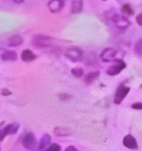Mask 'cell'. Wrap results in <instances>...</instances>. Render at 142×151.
<instances>
[{
  "mask_svg": "<svg viewBox=\"0 0 142 151\" xmlns=\"http://www.w3.org/2000/svg\"><path fill=\"white\" fill-rule=\"evenodd\" d=\"M52 38L44 34L37 33L32 38V45L38 48H46L49 47L52 44Z\"/></svg>",
  "mask_w": 142,
  "mask_h": 151,
  "instance_id": "obj_4",
  "label": "cell"
},
{
  "mask_svg": "<svg viewBox=\"0 0 142 151\" xmlns=\"http://www.w3.org/2000/svg\"><path fill=\"white\" fill-rule=\"evenodd\" d=\"M83 8L82 0H73L71 2V11L73 14H78L82 12Z\"/></svg>",
  "mask_w": 142,
  "mask_h": 151,
  "instance_id": "obj_13",
  "label": "cell"
},
{
  "mask_svg": "<svg viewBox=\"0 0 142 151\" xmlns=\"http://www.w3.org/2000/svg\"><path fill=\"white\" fill-rule=\"evenodd\" d=\"M4 122L0 123V142H2L7 135L17 133L20 127V124L17 122L12 123L3 126Z\"/></svg>",
  "mask_w": 142,
  "mask_h": 151,
  "instance_id": "obj_3",
  "label": "cell"
},
{
  "mask_svg": "<svg viewBox=\"0 0 142 151\" xmlns=\"http://www.w3.org/2000/svg\"><path fill=\"white\" fill-rule=\"evenodd\" d=\"M23 146L29 150H33L37 146V140L35 135L32 132L27 133L22 140Z\"/></svg>",
  "mask_w": 142,
  "mask_h": 151,
  "instance_id": "obj_7",
  "label": "cell"
},
{
  "mask_svg": "<svg viewBox=\"0 0 142 151\" xmlns=\"http://www.w3.org/2000/svg\"><path fill=\"white\" fill-rule=\"evenodd\" d=\"M123 144L125 147L131 150H137L138 148L136 139L131 134H128L123 137Z\"/></svg>",
  "mask_w": 142,
  "mask_h": 151,
  "instance_id": "obj_9",
  "label": "cell"
},
{
  "mask_svg": "<svg viewBox=\"0 0 142 151\" xmlns=\"http://www.w3.org/2000/svg\"><path fill=\"white\" fill-rule=\"evenodd\" d=\"M114 64L110 66L106 70V73L110 76H117L126 68L127 64L122 59H115Z\"/></svg>",
  "mask_w": 142,
  "mask_h": 151,
  "instance_id": "obj_5",
  "label": "cell"
},
{
  "mask_svg": "<svg viewBox=\"0 0 142 151\" xmlns=\"http://www.w3.org/2000/svg\"><path fill=\"white\" fill-rule=\"evenodd\" d=\"M52 141L51 136L47 133H44L41 137L39 141V149L40 150H43L50 145Z\"/></svg>",
  "mask_w": 142,
  "mask_h": 151,
  "instance_id": "obj_16",
  "label": "cell"
},
{
  "mask_svg": "<svg viewBox=\"0 0 142 151\" xmlns=\"http://www.w3.org/2000/svg\"><path fill=\"white\" fill-rule=\"evenodd\" d=\"M53 132L55 136L58 137H68L72 134V131L69 128L59 126L54 128Z\"/></svg>",
  "mask_w": 142,
  "mask_h": 151,
  "instance_id": "obj_12",
  "label": "cell"
},
{
  "mask_svg": "<svg viewBox=\"0 0 142 151\" xmlns=\"http://www.w3.org/2000/svg\"><path fill=\"white\" fill-rule=\"evenodd\" d=\"M3 61H15L18 58L17 53L14 50H6L1 56Z\"/></svg>",
  "mask_w": 142,
  "mask_h": 151,
  "instance_id": "obj_11",
  "label": "cell"
},
{
  "mask_svg": "<svg viewBox=\"0 0 142 151\" xmlns=\"http://www.w3.org/2000/svg\"><path fill=\"white\" fill-rule=\"evenodd\" d=\"M24 39L22 36L15 35L9 38L8 40V46L10 47L20 46L23 43Z\"/></svg>",
  "mask_w": 142,
  "mask_h": 151,
  "instance_id": "obj_14",
  "label": "cell"
},
{
  "mask_svg": "<svg viewBox=\"0 0 142 151\" xmlns=\"http://www.w3.org/2000/svg\"><path fill=\"white\" fill-rule=\"evenodd\" d=\"M61 150V147L60 145L56 143L52 144L47 149L49 151H60Z\"/></svg>",
  "mask_w": 142,
  "mask_h": 151,
  "instance_id": "obj_21",
  "label": "cell"
},
{
  "mask_svg": "<svg viewBox=\"0 0 142 151\" xmlns=\"http://www.w3.org/2000/svg\"><path fill=\"white\" fill-rule=\"evenodd\" d=\"M142 39L138 40L134 46V53L135 54L139 57H142Z\"/></svg>",
  "mask_w": 142,
  "mask_h": 151,
  "instance_id": "obj_18",
  "label": "cell"
},
{
  "mask_svg": "<svg viewBox=\"0 0 142 151\" xmlns=\"http://www.w3.org/2000/svg\"><path fill=\"white\" fill-rule=\"evenodd\" d=\"M64 55L72 62L77 63L81 61L83 59L84 52L79 47L71 46L66 48Z\"/></svg>",
  "mask_w": 142,
  "mask_h": 151,
  "instance_id": "obj_1",
  "label": "cell"
},
{
  "mask_svg": "<svg viewBox=\"0 0 142 151\" xmlns=\"http://www.w3.org/2000/svg\"><path fill=\"white\" fill-rule=\"evenodd\" d=\"M66 151H76L77 149L74 146L70 145L67 147L65 149Z\"/></svg>",
  "mask_w": 142,
  "mask_h": 151,
  "instance_id": "obj_26",
  "label": "cell"
},
{
  "mask_svg": "<svg viewBox=\"0 0 142 151\" xmlns=\"http://www.w3.org/2000/svg\"><path fill=\"white\" fill-rule=\"evenodd\" d=\"M71 74L76 78H80L84 75V70L80 68H73L71 70Z\"/></svg>",
  "mask_w": 142,
  "mask_h": 151,
  "instance_id": "obj_20",
  "label": "cell"
},
{
  "mask_svg": "<svg viewBox=\"0 0 142 151\" xmlns=\"http://www.w3.org/2000/svg\"><path fill=\"white\" fill-rule=\"evenodd\" d=\"M100 75V72L99 70L91 71L88 73L85 78V83L87 85L92 84L97 78H98Z\"/></svg>",
  "mask_w": 142,
  "mask_h": 151,
  "instance_id": "obj_15",
  "label": "cell"
},
{
  "mask_svg": "<svg viewBox=\"0 0 142 151\" xmlns=\"http://www.w3.org/2000/svg\"><path fill=\"white\" fill-rule=\"evenodd\" d=\"M110 21L116 29L124 30L131 25L127 17L117 13H113L110 15Z\"/></svg>",
  "mask_w": 142,
  "mask_h": 151,
  "instance_id": "obj_2",
  "label": "cell"
},
{
  "mask_svg": "<svg viewBox=\"0 0 142 151\" xmlns=\"http://www.w3.org/2000/svg\"><path fill=\"white\" fill-rule=\"evenodd\" d=\"M130 90V87L126 86L124 84H120L116 88L115 93L113 100L114 104L120 105L128 94Z\"/></svg>",
  "mask_w": 142,
  "mask_h": 151,
  "instance_id": "obj_6",
  "label": "cell"
},
{
  "mask_svg": "<svg viewBox=\"0 0 142 151\" xmlns=\"http://www.w3.org/2000/svg\"><path fill=\"white\" fill-rule=\"evenodd\" d=\"M59 96L60 99L62 101H64L70 100L71 99L72 97L71 95L67 94V93H61V94H59Z\"/></svg>",
  "mask_w": 142,
  "mask_h": 151,
  "instance_id": "obj_22",
  "label": "cell"
},
{
  "mask_svg": "<svg viewBox=\"0 0 142 151\" xmlns=\"http://www.w3.org/2000/svg\"><path fill=\"white\" fill-rule=\"evenodd\" d=\"M64 6L63 0H51L48 3L49 10L52 13H57L60 12Z\"/></svg>",
  "mask_w": 142,
  "mask_h": 151,
  "instance_id": "obj_10",
  "label": "cell"
},
{
  "mask_svg": "<svg viewBox=\"0 0 142 151\" xmlns=\"http://www.w3.org/2000/svg\"><path fill=\"white\" fill-rule=\"evenodd\" d=\"M22 60L25 62H30L37 58L36 55L29 49L24 50L21 55Z\"/></svg>",
  "mask_w": 142,
  "mask_h": 151,
  "instance_id": "obj_17",
  "label": "cell"
},
{
  "mask_svg": "<svg viewBox=\"0 0 142 151\" xmlns=\"http://www.w3.org/2000/svg\"><path fill=\"white\" fill-rule=\"evenodd\" d=\"M131 107L135 110H141L142 109V104L141 102H136L131 105Z\"/></svg>",
  "mask_w": 142,
  "mask_h": 151,
  "instance_id": "obj_23",
  "label": "cell"
},
{
  "mask_svg": "<svg viewBox=\"0 0 142 151\" xmlns=\"http://www.w3.org/2000/svg\"><path fill=\"white\" fill-rule=\"evenodd\" d=\"M23 0H15V1L17 2H20L21 1H22Z\"/></svg>",
  "mask_w": 142,
  "mask_h": 151,
  "instance_id": "obj_27",
  "label": "cell"
},
{
  "mask_svg": "<svg viewBox=\"0 0 142 151\" xmlns=\"http://www.w3.org/2000/svg\"><path fill=\"white\" fill-rule=\"evenodd\" d=\"M12 93L7 88H4V89H2L1 92V94L5 96H9L12 94Z\"/></svg>",
  "mask_w": 142,
  "mask_h": 151,
  "instance_id": "obj_25",
  "label": "cell"
},
{
  "mask_svg": "<svg viewBox=\"0 0 142 151\" xmlns=\"http://www.w3.org/2000/svg\"><path fill=\"white\" fill-rule=\"evenodd\" d=\"M118 53L117 50L113 47H107L103 50L100 57L102 61L108 63L113 61Z\"/></svg>",
  "mask_w": 142,
  "mask_h": 151,
  "instance_id": "obj_8",
  "label": "cell"
},
{
  "mask_svg": "<svg viewBox=\"0 0 142 151\" xmlns=\"http://www.w3.org/2000/svg\"><path fill=\"white\" fill-rule=\"evenodd\" d=\"M121 10L123 13L129 16L134 14V11L133 9L128 4H123L122 6Z\"/></svg>",
  "mask_w": 142,
  "mask_h": 151,
  "instance_id": "obj_19",
  "label": "cell"
},
{
  "mask_svg": "<svg viewBox=\"0 0 142 151\" xmlns=\"http://www.w3.org/2000/svg\"><path fill=\"white\" fill-rule=\"evenodd\" d=\"M136 22L137 24H138L139 26H142V13H140L138 14L136 18Z\"/></svg>",
  "mask_w": 142,
  "mask_h": 151,
  "instance_id": "obj_24",
  "label": "cell"
},
{
  "mask_svg": "<svg viewBox=\"0 0 142 151\" xmlns=\"http://www.w3.org/2000/svg\"><path fill=\"white\" fill-rule=\"evenodd\" d=\"M102 1H107L108 0H102Z\"/></svg>",
  "mask_w": 142,
  "mask_h": 151,
  "instance_id": "obj_28",
  "label": "cell"
}]
</instances>
